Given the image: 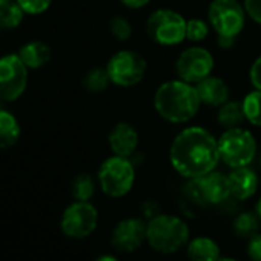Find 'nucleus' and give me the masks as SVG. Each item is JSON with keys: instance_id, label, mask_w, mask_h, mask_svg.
<instances>
[{"instance_id": "4468645a", "label": "nucleus", "mask_w": 261, "mask_h": 261, "mask_svg": "<svg viewBox=\"0 0 261 261\" xmlns=\"http://www.w3.org/2000/svg\"><path fill=\"white\" fill-rule=\"evenodd\" d=\"M108 143L114 155L129 159L139 148V133L133 124L126 121L117 123L108 136Z\"/></svg>"}, {"instance_id": "6e6552de", "label": "nucleus", "mask_w": 261, "mask_h": 261, "mask_svg": "<svg viewBox=\"0 0 261 261\" xmlns=\"http://www.w3.org/2000/svg\"><path fill=\"white\" fill-rule=\"evenodd\" d=\"M185 17L169 8L154 11L146 23L149 37L162 46H175L186 39Z\"/></svg>"}, {"instance_id": "6ab92c4d", "label": "nucleus", "mask_w": 261, "mask_h": 261, "mask_svg": "<svg viewBox=\"0 0 261 261\" xmlns=\"http://www.w3.org/2000/svg\"><path fill=\"white\" fill-rule=\"evenodd\" d=\"M20 134L22 129L17 118L11 112L0 109V149L14 146L19 142Z\"/></svg>"}, {"instance_id": "7ed1b4c3", "label": "nucleus", "mask_w": 261, "mask_h": 261, "mask_svg": "<svg viewBox=\"0 0 261 261\" xmlns=\"http://www.w3.org/2000/svg\"><path fill=\"white\" fill-rule=\"evenodd\" d=\"M246 10L237 0H212L207 19L218 37V45L224 49L233 46L237 37L246 25Z\"/></svg>"}, {"instance_id": "bb28decb", "label": "nucleus", "mask_w": 261, "mask_h": 261, "mask_svg": "<svg viewBox=\"0 0 261 261\" xmlns=\"http://www.w3.org/2000/svg\"><path fill=\"white\" fill-rule=\"evenodd\" d=\"M209 36V25L201 19H189L186 22V39L191 42H203Z\"/></svg>"}, {"instance_id": "dca6fc26", "label": "nucleus", "mask_w": 261, "mask_h": 261, "mask_svg": "<svg viewBox=\"0 0 261 261\" xmlns=\"http://www.w3.org/2000/svg\"><path fill=\"white\" fill-rule=\"evenodd\" d=\"M195 88H197L201 103L207 105V106L220 108L230 97V89H229L227 83L223 79L215 77V75H209V77L203 79L201 82H198L195 85Z\"/></svg>"}, {"instance_id": "f8f14e48", "label": "nucleus", "mask_w": 261, "mask_h": 261, "mask_svg": "<svg viewBox=\"0 0 261 261\" xmlns=\"http://www.w3.org/2000/svg\"><path fill=\"white\" fill-rule=\"evenodd\" d=\"M214 69V56L201 48V46H192L183 51L175 63V71L178 79L197 85L203 79L209 77Z\"/></svg>"}, {"instance_id": "c9c22d12", "label": "nucleus", "mask_w": 261, "mask_h": 261, "mask_svg": "<svg viewBox=\"0 0 261 261\" xmlns=\"http://www.w3.org/2000/svg\"><path fill=\"white\" fill-rule=\"evenodd\" d=\"M218 261H235V259H232V258H220Z\"/></svg>"}, {"instance_id": "ddd939ff", "label": "nucleus", "mask_w": 261, "mask_h": 261, "mask_svg": "<svg viewBox=\"0 0 261 261\" xmlns=\"http://www.w3.org/2000/svg\"><path fill=\"white\" fill-rule=\"evenodd\" d=\"M148 224L142 218H124L112 230L111 244L120 252H134L145 241Z\"/></svg>"}, {"instance_id": "473e14b6", "label": "nucleus", "mask_w": 261, "mask_h": 261, "mask_svg": "<svg viewBox=\"0 0 261 261\" xmlns=\"http://www.w3.org/2000/svg\"><path fill=\"white\" fill-rule=\"evenodd\" d=\"M95 261H118V259L115 256H112V255H101Z\"/></svg>"}, {"instance_id": "39448f33", "label": "nucleus", "mask_w": 261, "mask_h": 261, "mask_svg": "<svg viewBox=\"0 0 261 261\" xmlns=\"http://www.w3.org/2000/svg\"><path fill=\"white\" fill-rule=\"evenodd\" d=\"M220 160L229 168L249 166L256 155L255 137L244 127L226 129L218 139Z\"/></svg>"}, {"instance_id": "4be33fe9", "label": "nucleus", "mask_w": 261, "mask_h": 261, "mask_svg": "<svg viewBox=\"0 0 261 261\" xmlns=\"http://www.w3.org/2000/svg\"><path fill=\"white\" fill-rule=\"evenodd\" d=\"M243 109H244L246 120L250 124L261 127V91L259 89L249 92L243 98Z\"/></svg>"}, {"instance_id": "20e7f679", "label": "nucleus", "mask_w": 261, "mask_h": 261, "mask_svg": "<svg viewBox=\"0 0 261 261\" xmlns=\"http://www.w3.org/2000/svg\"><path fill=\"white\" fill-rule=\"evenodd\" d=\"M189 240L188 224L168 214H159L148 223L146 241L149 246L160 253H174L180 250Z\"/></svg>"}, {"instance_id": "b1692460", "label": "nucleus", "mask_w": 261, "mask_h": 261, "mask_svg": "<svg viewBox=\"0 0 261 261\" xmlns=\"http://www.w3.org/2000/svg\"><path fill=\"white\" fill-rule=\"evenodd\" d=\"M95 186L89 174H79L71 185V194L77 201H89L94 195Z\"/></svg>"}, {"instance_id": "393cba45", "label": "nucleus", "mask_w": 261, "mask_h": 261, "mask_svg": "<svg viewBox=\"0 0 261 261\" xmlns=\"http://www.w3.org/2000/svg\"><path fill=\"white\" fill-rule=\"evenodd\" d=\"M259 226V217L258 214L252 212H243L240 214L233 221V230L240 237H253Z\"/></svg>"}, {"instance_id": "72a5a7b5", "label": "nucleus", "mask_w": 261, "mask_h": 261, "mask_svg": "<svg viewBox=\"0 0 261 261\" xmlns=\"http://www.w3.org/2000/svg\"><path fill=\"white\" fill-rule=\"evenodd\" d=\"M256 214H258V217H259V220H261V198H259L258 203H256Z\"/></svg>"}, {"instance_id": "9b49d317", "label": "nucleus", "mask_w": 261, "mask_h": 261, "mask_svg": "<svg viewBox=\"0 0 261 261\" xmlns=\"http://www.w3.org/2000/svg\"><path fill=\"white\" fill-rule=\"evenodd\" d=\"M98 223V212L89 201H75L68 206L62 215V230L71 238H85L91 235Z\"/></svg>"}, {"instance_id": "f3484780", "label": "nucleus", "mask_w": 261, "mask_h": 261, "mask_svg": "<svg viewBox=\"0 0 261 261\" xmlns=\"http://www.w3.org/2000/svg\"><path fill=\"white\" fill-rule=\"evenodd\" d=\"M19 57L22 59V62L27 65L28 69H39L43 68L45 65L49 63L53 54H51V48L40 42V40H34V42H28L25 43L20 49H19Z\"/></svg>"}, {"instance_id": "2f4dec72", "label": "nucleus", "mask_w": 261, "mask_h": 261, "mask_svg": "<svg viewBox=\"0 0 261 261\" xmlns=\"http://www.w3.org/2000/svg\"><path fill=\"white\" fill-rule=\"evenodd\" d=\"M120 2L129 10H140V8H145L151 0H120Z\"/></svg>"}, {"instance_id": "0eeeda50", "label": "nucleus", "mask_w": 261, "mask_h": 261, "mask_svg": "<svg viewBox=\"0 0 261 261\" xmlns=\"http://www.w3.org/2000/svg\"><path fill=\"white\" fill-rule=\"evenodd\" d=\"M106 71L109 74L111 83L121 86V88H130L140 83L148 71V63L145 57L130 49H123L115 53L108 65Z\"/></svg>"}, {"instance_id": "9d476101", "label": "nucleus", "mask_w": 261, "mask_h": 261, "mask_svg": "<svg viewBox=\"0 0 261 261\" xmlns=\"http://www.w3.org/2000/svg\"><path fill=\"white\" fill-rule=\"evenodd\" d=\"M188 194L198 204H220L230 197L227 175L212 171L203 177L191 178L188 185Z\"/></svg>"}, {"instance_id": "c85d7f7f", "label": "nucleus", "mask_w": 261, "mask_h": 261, "mask_svg": "<svg viewBox=\"0 0 261 261\" xmlns=\"http://www.w3.org/2000/svg\"><path fill=\"white\" fill-rule=\"evenodd\" d=\"M247 255L252 261H261V233L250 237L247 243Z\"/></svg>"}, {"instance_id": "c756f323", "label": "nucleus", "mask_w": 261, "mask_h": 261, "mask_svg": "<svg viewBox=\"0 0 261 261\" xmlns=\"http://www.w3.org/2000/svg\"><path fill=\"white\" fill-rule=\"evenodd\" d=\"M244 10L253 22L261 25V0H244Z\"/></svg>"}, {"instance_id": "a211bd4d", "label": "nucleus", "mask_w": 261, "mask_h": 261, "mask_svg": "<svg viewBox=\"0 0 261 261\" xmlns=\"http://www.w3.org/2000/svg\"><path fill=\"white\" fill-rule=\"evenodd\" d=\"M188 256L191 261H218L220 247L218 244L207 237H198L189 241Z\"/></svg>"}, {"instance_id": "423d86ee", "label": "nucleus", "mask_w": 261, "mask_h": 261, "mask_svg": "<svg viewBox=\"0 0 261 261\" xmlns=\"http://www.w3.org/2000/svg\"><path fill=\"white\" fill-rule=\"evenodd\" d=\"M134 181L136 168L127 157L112 155L106 159L98 169V183L108 197H124L133 189Z\"/></svg>"}, {"instance_id": "7c9ffc66", "label": "nucleus", "mask_w": 261, "mask_h": 261, "mask_svg": "<svg viewBox=\"0 0 261 261\" xmlns=\"http://www.w3.org/2000/svg\"><path fill=\"white\" fill-rule=\"evenodd\" d=\"M249 77H250V83L255 89L261 91V56L255 59V62L250 66L249 71Z\"/></svg>"}, {"instance_id": "cd10ccee", "label": "nucleus", "mask_w": 261, "mask_h": 261, "mask_svg": "<svg viewBox=\"0 0 261 261\" xmlns=\"http://www.w3.org/2000/svg\"><path fill=\"white\" fill-rule=\"evenodd\" d=\"M16 2L23 8L27 14L37 16V14L45 13L49 8L53 0H16Z\"/></svg>"}, {"instance_id": "e433bc0d", "label": "nucleus", "mask_w": 261, "mask_h": 261, "mask_svg": "<svg viewBox=\"0 0 261 261\" xmlns=\"http://www.w3.org/2000/svg\"><path fill=\"white\" fill-rule=\"evenodd\" d=\"M259 166H261V159H259Z\"/></svg>"}, {"instance_id": "a878e982", "label": "nucleus", "mask_w": 261, "mask_h": 261, "mask_svg": "<svg viewBox=\"0 0 261 261\" xmlns=\"http://www.w3.org/2000/svg\"><path fill=\"white\" fill-rule=\"evenodd\" d=\"M109 31L118 42H126L133 37V25L121 16H115L109 20Z\"/></svg>"}, {"instance_id": "412c9836", "label": "nucleus", "mask_w": 261, "mask_h": 261, "mask_svg": "<svg viewBox=\"0 0 261 261\" xmlns=\"http://www.w3.org/2000/svg\"><path fill=\"white\" fill-rule=\"evenodd\" d=\"M27 13L17 2H8L0 7V27L7 30H14L23 22V16Z\"/></svg>"}, {"instance_id": "5701e85b", "label": "nucleus", "mask_w": 261, "mask_h": 261, "mask_svg": "<svg viewBox=\"0 0 261 261\" xmlns=\"http://www.w3.org/2000/svg\"><path fill=\"white\" fill-rule=\"evenodd\" d=\"M82 83H83V86H85L86 91L95 92V94H97V92L105 91V89L109 86L111 79H109V74H108L106 68H105V69H101V68H94V69H91V71H88V72L85 74Z\"/></svg>"}, {"instance_id": "2eb2a0df", "label": "nucleus", "mask_w": 261, "mask_h": 261, "mask_svg": "<svg viewBox=\"0 0 261 261\" xmlns=\"http://www.w3.org/2000/svg\"><path fill=\"white\" fill-rule=\"evenodd\" d=\"M230 197L237 200H247L255 195L258 189V175L249 166L233 168L227 175Z\"/></svg>"}, {"instance_id": "4c0bfd02", "label": "nucleus", "mask_w": 261, "mask_h": 261, "mask_svg": "<svg viewBox=\"0 0 261 261\" xmlns=\"http://www.w3.org/2000/svg\"><path fill=\"white\" fill-rule=\"evenodd\" d=\"M0 30H2V27H0Z\"/></svg>"}, {"instance_id": "aec40b11", "label": "nucleus", "mask_w": 261, "mask_h": 261, "mask_svg": "<svg viewBox=\"0 0 261 261\" xmlns=\"http://www.w3.org/2000/svg\"><path fill=\"white\" fill-rule=\"evenodd\" d=\"M244 120H246V115H244V109H243V101L227 100L226 103H223L218 108L217 121L224 129L240 127Z\"/></svg>"}, {"instance_id": "f03ea898", "label": "nucleus", "mask_w": 261, "mask_h": 261, "mask_svg": "<svg viewBox=\"0 0 261 261\" xmlns=\"http://www.w3.org/2000/svg\"><path fill=\"white\" fill-rule=\"evenodd\" d=\"M201 100L197 88L181 79L165 82L154 95V108L157 114L169 123H188L198 109Z\"/></svg>"}, {"instance_id": "f257e3e1", "label": "nucleus", "mask_w": 261, "mask_h": 261, "mask_svg": "<svg viewBox=\"0 0 261 261\" xmlns=\"http://www.w3.org/2000/svg\"><path fill=\"white\" fill-rule=\"evenodd\" d=\"M172 168L186 178H198L215 171L220 162L218 139L201 126H189L174 139L169 149Z\"/></svg>"}, {"instance_id": "1a4fd4ad", "label": "nucleus", "mask_w": 261, "mask_h": 261, "mask_svg": "<svg viewBox=\"0 0 261 261\" xmlns=\"http://www.w3.org/2000/svg\"><path fill=\"white\" fill-rule=\"evenodd\" d=\"M28 68L19 54L0 57V100L16 101L27 89Z\"/></svg>"}, {"instance_id": "f704fd0d", "label": "nucleus", "mask_w": 261, "mask_h": 261, "mask_svg": "<svg viewBox=\"0 0 261 261\" xmlns=\"http://www.w3.org/2000/svg\"><path fill=\"white\" fill-rule=\"evenodd\" d=\"M8 2H11V0H0V7L5 5V4H8Z\"/></svg>"}]
</instances>
